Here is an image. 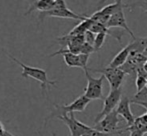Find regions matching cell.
Here are the masks:
<instances>
[{"label":"cell","instance_id":"52a82bcc","mask_svg":"<svg viewBox=\"0 0 147 136\" xmlns=\"http://www.w3.org/2000/svg\"><path fill=\"white\" fill-rule=\"evenodd\" d=\"M119 115L116 112V110H114L110 114L103 117L97 124H95L93 128L95 130L100 131V132L109 133V134H118V131H119L118 123H119Z\"/></svg>","mask_w":147,"mask_h":136},{"label":"cell","instance_id":"4fadbf2b","mask_svg":"<svg viewBox=\"0 0 147 136\" xmlns=\"http://www.w3.org/2000/svg\"><path fill=\"white\" fill-rule=\"evenodd\" d=\"M133 130H137L142 132L143 134L147 133V112L145 114H142L138 117H135V120L132 126L130 127H126L124 129H120L118 131V134H122V133L126 132V131H133Z\"/></svg>","mask_w":147,"mask_h":136},{"label":"cell","instance_id":"8992f818","mask_svg":"<svg viewBox=\"0 0 147 136\" xmlns=\"http://www.w3.org/2000/svg\"><path fill=\"white\" fill-rule=\"evenodd\" d=\"M93 72H99L101 73L108 81L110 85L111 90H117L121 88L122 82L124 80L126 74L122 71L120 68H112V67H105L102 69H88Z\"/></svg>","mask_w":147,"mask_h":136},{"label":"cell","instance_id":"ffe728a7","mask_svg":"<svg viewBox=\"0 0 147 136\" xmlns=\"http://www.w3.org/2000/svg\"><path fill=\"white\" fill-rule=\"evenodd\" d=\"M135 84H136V88H137V91L143 90L144 88H146L147 85V77L138 75L135 79Z\"/></svg>","mask_w":147,"mask_h":136},{"label":"cell","instance_id":"277c9868","mask_svg":"<svg viewBox=\"0 0 147 136\" xmlns=\"http://www.w3.org/2000/svg\"><path fill=\"white\" fill-rule=\"evenodd\" d=\"M121 95H122L121 88L117 90H110L108 95L103 99L104 100V103H103L102 110L95 117V120H94L95 124H97L103 117H105L106 115L110 114L111 112L116 110L118 104H119L120 100H121Z\"/></svg>","mask_w":147,"mask_h":136},{"label":"cell","instance_id":"603a6c76","mask_svg":"<svg viewBox=\"0 0 147 136\" xmlns=\"http://www.w3.org/2000/svg\"><path fill=\"white\" fill-rule=\"evenodd\" d=\"M95 37H96V35H95L93 32L91 31H88L86 32L85 34H84V39H85V42L88 43V44L90 45H94V42H95Z\"/></svg>","mask_w":147,"mask_h":136},{"label":"cell","instance_id":"d6a6232c","mask_svg":"<svg viewBox=\"0 0 147 136\" xmlns=\"http://www.w3.org/2000/svg\"><path fill=\"white\" fill-rule=\"evenodd\" d=\"M146 110H147V109H146Z\"/></svg>","mask_w":147,"mask_h":136},{"label":"cell","instance_id":"9a60e30c","mask_svg":"<svg viewBox=\"0 0 147 136\" xmlns=\"http://www.w3.org/2000/svg\"><path fill=\"white\" fill-rule=\"evenodd\" d=\"M131 53H140L143 54V52L147 48V37L144 38H136L131 42L130 44L127 45Z\"/></svg>","mask_w":147,"mask_h":136},{"label":"cell","instance_id":"3957f363","mask_svg":"<svg viewBox=\"0 0 147 136\" xmlns=\"http://www.w3.org/2000/svg\"><path fill=\"white\" fill-rule=\"evenodd\" d=\"M46 17H60V18H68V19H76L80 21H84L86 19L85 15H80V14L74 13L72 10L67 7L65 1L63 0H57L56 7L52 10H49L46 12H41L39 13L40 21H42Z\"/></svg>","mask_w":147,"mask_h":136},{"label":"cell","instance_id":"4316f807","mask_svg":"<svg viewBox=\"0 0 147 136\" xmlns=\"http://www.w3.org/2000/svg\"><path fill=\"white\" fill-rule=\"evenodd\" d=\"M111 135H115V134H109V133H104V132H100V131L97 130V133L95 136H111Z\"/></svg>","mask_w":147,"mask_h":136},{"label":"cell","instance_id":"4dcf8cb0","mask_svg":"<svg viewBox=\"0 0 147 136\" xmlns=\"http://www.w3.org/2000/svg\"><path fill=\"white\" fill-rule=\"evenodd\" d=\"M39 134H40V133H39ZM40 135H41V134H40ZM41 136H42V135H41Z\"/></svg>","mask_w":147,"mask_h":136},{"label":"cell","instance_id":"d6986e66","mask_svg":"<svg viewBox=\"0 0 147 136\" xmlns=\"http://www.w3.org/2000/svg\"><path fill=\"white\" fill-rule=\"evenodd\" d=\"M106 35L107 34L105 33V32H101V33L96 34L95 42H94V45H93L95 51H98L99 49L103 46V44H104V42H105V38H106Z\"/></svg>","mask_w":147,"mask_h":136},{"label":"cell","instance_id":"cb8c5ba5","mask_svg":"<svg viewBox=\"0 0 147 136\" xmlns=\"http://www.w3.org/2000/svg\"><path fill=\"white\" fill-rule=\"evenodd\" d=\"M96 133H97V130H95L94 128H92L90 131H88L87 133H85V134L82 135V136H95L96 135Z\"/></svg>","mask_w":147,"mask_h":136},{"label":"cell","instance_id":"7c38bea8","mask_svg":"<svg viewBox=\"0 0 147 136\" xmlns=\"http://www.w3.org/2000/svg\"><path fill=\"white\" fill-rule=\"evenodd\" d=\"M57 0H38V1H32L28 8V10L25 12V15L32 13L33 11L46 12L49 10H52L56 7Z\"/></svg>","mask_w":147,"mask_h":136},{"label":"cell","instance_id":"ba28073f","mask_svg":"<svg viewBox=\"0 0 147 136\" xmlns=\"http://www.w3.org/2000/svg\"><path fill=\"white\" fill-rule=\"evenodd\" d=\"M58 119L61 120L65 125H67L71 136H82L92 129V127L87 126V125L84 124V123L78 121L77 119L75 118L73 113H70V115L61 116V117H59Z\"/></svg>","mask_w":147,"mask_h":136},{"label":"cell","instance_id":"484cf974","mask_svg":"<svg viewBox=\"0 0 147 136\" xmlns=\"http://www.w3.org/2000/svg\"><path fill=\"white\" fill-rule=\"evenodd\" d=\"M5 129H4V125H3V123L0 121V136H3L4 135V133H5Z\"/></svg>","mask_w":147,"mask_h":136},{"label":"cell","instance_id":"ac0fdd59","mask_svg":"<svg viewBox=\"0 0 147 136\" xmlns=\"http://www.w3.org/2000/svg\"><path fill=\"white\" fill-rule=\"evenodd\" d=\"M89 18H90L92 21L98 22V23H101V24H103V25L107 26V23H108L109 19H110V16L105 15V14H103L102 12L99 10V11L95 12L94 14H92Z\"/></svg>","mask_w":147,"mask_h":136},{"label":"cell","instance_id":"f1b7e54d","mask_svg":"<svg viewBox=\"0 0 147 136\" xmlns=\"http://www.w3.org/2000/svg\"><path fill=\"white\" fill-rule=\"evenodd\" d=\"M3 136H14L13 134H11L10 132H8V131H5V133H4Z\"/></svg>","mask_w":147,"mask_h":136},{"label":"cell","instance_id":"9c48e42d","mask_svg":"<svg viewBox=\"0 0 147 136\" xmlns=\"http://www.w3.org/2000/svg\"><path fill=\"white\" fill-rule=\"evenodd\" d=\"M147 59L143 54L140 53H130V56L128 60L123 66L120 67V69L127 75L137 76V71L139 68L143 67V64L145 63Z\"/></svg>","mask_w":147,"mask_h":136},{"label":"cell","instance_id":"7a4b0ae2","mask_svg":"<svg viewBox=\"0 0 147 136\" xmlns=\"http://www.w3.org/2000/svg\"><path fill=\"white\" fill-rule=\"evenodd\" d=\"M91 100L88 99L85 95H81L78 98H76L72 103L67 105H58L54 104L55 110L52 111L48 116L45 118V125L47 124L50 119L52 118H59L61 116L68 115V113H74V112H83L86 109L87 105L90 103Z\"/></svg>","mask_w":147,"mask_h":136},{"label":"cell","instance_id":"2e32d148","mask_svg":"<svg viewBox=\"0 0 147 136\" xmlns=\"http://www.w3.org/2000/svg\"><path fill=\"white\" fill-rule=\"evenodd\" d=\"M123 2L118 0V1H115L114 3H111V4H108V5L104 6L102 9H100V11L102 12L103 14L107 16H112L114 14H116L118 11H120L121 9H123Z\"/></svg>","mask_w":147,"mask_h":136},{"label":"cell","instance_id":"1f68e13d","mask_svg":"<svg viewBox=\"0 0 147 136\" xmlns=\"http://www.w3.org/2000/svg\"><path fill=\"white\" fill-rule=\"evenodd\" d=\"M146 87H147V85H146Z\"/></svg>","mask_w":147,"mask_h":136},{"label":"cell","instance_id":"f546056e","mask_svg":"<svg viewBox=\"0 0 147 136\" xmlns=\"http://www.w3.org/2000/svg\"><path fill=\"white\" fill-rule=\"evenodd\" d=\"M143 55H144V56H145V58L147 59V48H146V50L143 52Z\"/></svg>","mask_w":147,"mask_h":136},{"label":"cell","instance_id":"7402d4cb","mask_svg":"<svg viewBox=\"0 0 147 136\" xmlns=\"http://www.w3.org/2000/svg\"><path fill=\"white\" fill-rule=\"evenodd\" d=\"M95 52V49L92 45L88 44V43H83L80 49V54H86V55H90L91 53Z\"/></svg>","mask_w":147,"mask_h":136},{"label":"cell","instance_id":"44dd1931","mask_svg":"<svg viewBox=\"0 0 147 136\" xmlns=\"http://www.w3.org/2000/svg\"><path fill=\"white\" fill-rule=\"evenodd\" d=\"M126 7H139L147 12V0L146 1H132L131 3H126Z\"/></svg>","mask_w":147,"mask_h":136},{"label":"cell","instance_id":"5b68a950","mask_svg":"<svg viewBox=\"0 0 147 136\" xmlns=\"http://www.w3.org/2000/svg\"><path fill=\"white\" fill-rule=\"evenodd\" d=\"M84 72H85L86 79H87V86L84 90V95L90 100L104 99L102 94V86L105 77L101 75L98 78H94L89 74V70Z\"/></svg>","mask_w":147,"mask_h":136},{"label":"cell","instance_id":"e0dca14e","mask_svg":"<svg viewBox=\"0 0 147 136\" xmlns=\"http://www.w3.org/2000/svg\"><path fill=\"white\" fill-rule=\"evenodd\" d=\"M63 55V60L65 64L69 67H80L81 68V62H80L79 54H74V53L66 52Z\"/></svg>","mask_w":147,"mask_h":136},{"label":"cell","instance_id":"30bf717a","mask_svg":"<svg viewBox=\"0 0 147 136\" xmlns=\"http://www.w3.org/2000/svg\"><path fill=\"white\" fill-rule=\"evenodd\" d=\"M130 103H131L130 102V98H128L127 96H123L116 108V112L118 113V115L121 116L127 122L128 127L132 126L134 123V120H135V117L132 114L131 109H130Z\"/></svg>","mask_w":147,"mask_h":136},{"label":"cell","instance_id":"83f0119b","mask_svg":"<svg viewBox=\"0 0 147 136\" xmlns=\"http://www.w3.org/2000/svg\"><path fill=\"white\" fill-rule=\"evenodd\" d=\"M143 69H144V71L147 73V60L145 61V63L143 64Z\"/></svg>","mask_w":147,"mask_h":136},{"label":"cell","instance_id":"5bb4252c","mask_svg":"<svg viewBox=\"0 0 147 136\" xmlns=\"http://www.w3.org/2000/svg\"><path fill=\"white\" fill-rule=\"evenodd\" d=\"M130 53L131 52H130L128 46L124 47L123 49H121V50L115 55V57L112 59V61H111L108 66L112 67V68H120L121 66H123L126 63V61L128 60V58H129Z\"/></svg>","mask_w":147,"mask_h":136},{"label":"cell","instance_id":"d4e9b609","mask_svg":"<svg viewBox=\"0 0 147 136\" xmlns=\"http://www.w3.org/2000/svg\"><path fill=\"white\" fill-rule=\"evenodd\" d=\"M130 136H144V134L140 131L137 130H133V131H130Z\"/></svg>","mask_w":147,"mask_h":136},{"label":"cell","instance_id":"8fae6325","mask_svg":"<svg viewBox=\"0 0 147 136\" xmlns=\"http://www.w3.org/2000/svg\"><path fill=\"white\" fill-rule=\"evenodd\" d=\"M107 27L110 29V28H113V27H120V28H123L125 31H127L128 33L130 34V36L133 38V40H135L137 37L134 35L133 31L128 27L127 25V22H126V18H125V15H124V11L123 9H121L120 11H118L116 14L112 15L109 19L108 23H107Z\"/></svg>","mask_w":147,"mask_h":136},{"label":"cell","instance_id":"6da1fadb","mask_svg":"<svg viewBox=\"0 0 147 136\" xmlns=\"http://www.w3.org/2000/svg\"><path fill=\"white\" fill-rule=\"evenodd\" d=\"M2 51L9 57L10 60H12L13 62H15L16 64H18L20 67L22 68V73L21 76L23 78H33V79L37 80V81L40 83L41 86V90H42V93L45 95L46 93V96L48 97V94H47V91H48V86L49 85H55L57 83V81H53V80L48 79L47 77V72L45 71L44 69H41V68L38 67H33V66H29V65H26L24 64L23 62L19 61L18 59H16L14 56H12L10 53H8L5 49L2 48Z\"/></svg>","mask_w":147,"mask_h":136}]
</instances>
